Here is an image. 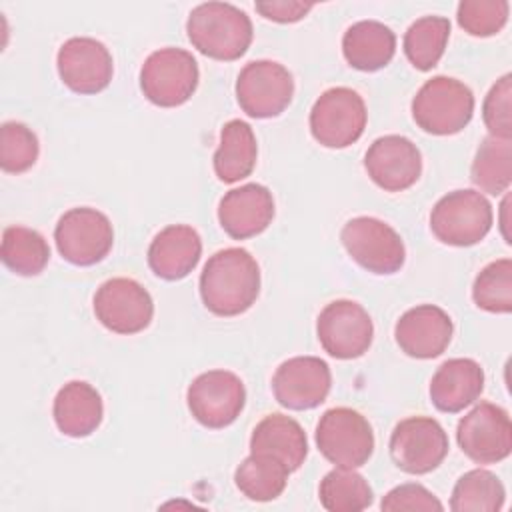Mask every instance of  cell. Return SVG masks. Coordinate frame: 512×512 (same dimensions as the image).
Returning a JSON list of instances; mask_svg holds the SVG:
<instances>
[{
    "mask_svg": "<svg viewBox=\"0 0 512 512\" xmlns=\"http://www.w3.org/2000/svg\"><path fill=\"white\" fill-rule=\"evenodd\" d=\"M260 294V268L244 248H224L208 258L200 274V298L216 316L246 312Z\"/></svg>",
    "mask_w": 512,
    "mask_h": 512,
    "instance_id": "1",
    "label": "cell"
},
{
    "mask_svg": "<svg viewBox=\"0 0 512 512\" xmlns=\"http://www.w3.org/2000/svg\"><path fill=\"white\" fill-rule=\"evenodd\" d=\"M186 34L200 54L212 60L232 62L246 54L254 30L250 16L238 6L228 2H204L190 12Z\"/></svg>",
    "mask_w": 512,
    "mask_h": 512,
    "instance_id": "2",
    "label": "cell"
},
{
    "mask_svg": "<svg viewBox=\"0 0 512 512\" xmlns=\"http://www.w3.org/2000/svg\"><path fill=\"white\" fill-rule=\"evenodd\" d=\"M474 114L472 90L450 76H434L412 98V118L428 134L450 136L468 126Z\"/></svg>",
    "mask_w": 512,
    "mask_h": 512,
    "instance_id": "3",
    "label": "cell"
},
{
    "mask_svg": "<svg viewBox=\"0 0 512 512\" xmlns=\"http://www.w3.org/2000/svg\"><path fill=\"white\" fill-rule=\"evenodd\" d=\"M492 206L476 190H454L442 196L430 212L432 234L448 246H474L492 228Z\"/></svg>",
    "mask_w": 512,
    "mask_h": 512,
    "instance_id": "4",
    "label": "cell"
},
{
    "mask_svg": "<svg viewBox=\"0 0 512 512\" xmlns=\"http://www.w3.org/2000/svg\"><path fill=\"white\" fill-rule=\"evenodd\" d=\"M200 80L196 58L182 48H160L140 68L142 94L160 108H176L192 98Z\"/></svg>",
    "mask_w": 512,
    "mask_h": 512,
    "instance_id": "5",
    "label": "cell"
},
{
    "mask_svg": "<svg viewBox=\"0 0 512 512\" xmlns=\"http://www.w3.org/2000/svg\"><path fill=\"white\" fill-rule=\"evenodd\" d=\"M316 446L338 468H360L374 452V432L360 412L338 406L320 416L316 424Z\"/></svg>",
    "mask_w": 512,
    "mask_h": 512,
    "instance_id": "6",
    "label": "cell"
},
{
    "mask_svg": "<svg viewBox=\"0 0 512 512\" xmlns=\"http://www.w3.org/2000/svg\"><path fill=\"white\" fill-rule=\"evenodd\" d=\"M340 240L348 256L372 274H394L404 266V242L384 220L372 216L352 218L342 226Z\"/></svg>",
    "mask_w": 512,
    "mask_h": 512,
    "instance_id": "7",
    "label": "cell"
},
{
    "mask_svg": "<svg viewBox=\"0 0 512 512\" xmlns=\"http://www.w3.org/2000/svg\"><path fill=\"white\" fill-rule=\"evenodd\" d=\"M368 112L362 96L346 86H336L318 96L310 110V132L326 148L354 144L366 128Z\"/></svg>",
    "mask_w": 512,
    "mask_h": 512,
    "instance_id": "8",
    "label": "cell"
},
{
    "mask_svg": "<svg viewBox=\"0 0 512 512\" xmlns=\"http://www.w3.org/2000/svg\"><path fill=\"white\" fill-rule=\"evenodd\" d=\"M54 242L60 256L74 266H92L108 256L114 244V230L106 214L96 208H70L54 228Z\"/></svg>",
    "mask_w": 512,
    "mask_h": 512,
    "instance_id": "9",
    "label": "cell"
},
{
    "mask_svg": "<svg viewBox=\"0 0 512 512\" xmlns=\"http://www.w3.org/2000/svg\"><path fill=\"white\" fill-rule=\"evenodd\" d=\"M188 410L204 428L230 426L246 404V388L230 370H208L192 380L186 392Z\"/></svg>",
    "mask_w": 512,
    "mask_h": 512,
    "instance_id": "10",
    "label": "cell"
},
{
    "mask_svg": "<svg viewBox=\"0 0 512 512\" xmlns=\"http://www.w3.org/2000/svg\"><path fill=\"white\" fill-rule=\"evenodd\" d=\"M448 436L438 420L410 416L400 420L390 436V456L406 474H428L436 470L448 454Z\"/></svg>",
    "mask_w": 512,
    "mask_h": 512,
    "instance_id": "11",
    "label": "cell"
},
{
    "mask_svg": "<svg viewBox=\"0 0 512 512\" xmlns=\"http://www.w3.org/2000/svg\"><path fill=\"white\" fill-rule=\"evenodd\" d=\"M294 96V80L286 66L274 60L248 62L236 80L240 108L252 118L280 116Z\"/></svg>",
    "mask_w": 512,
    "mask_h": 512,
    "instance_id": "12",
    "label": "cell"
},
{
    "mask_svg": "<svg viewBox=\"0 0 512 512\" xmlns=\"http://www.w3.org/2000/svg\"><path fill=\"white\" fill-rule=\"evenodd\" d=\"M460 450L476 464H496L512 452V422L502 406L480 402L456 426Z\"/></svg>",
    "mask_w": 512,
    "mask_h": 512,
    "instance_id": "13",
    "label": "cell"
},
{
    "mask_svg": "<svg viewBox=\"0 0 512 512\" xmlns=\"http://www.w3.org/2000/svg\"><path fill=\"white\" fill-rule=\"evenodd\" d=\"M318 342L332 358L352 360L368 352L374 338L370 314L354 300H334L316 320Z\"/></svg>",
    "mask_w": 512,
    "mask_h": 512,
    "instance_id": "14",
    "label": "cell"
},
{
    "mask_svg": "<svg viewBox=\"0 0 512 512\" xmlns=\"http://www.w3.org/2000/svg\"><path fill=\"white\" fill-rule=\"evenodd\" d=\"M98 322L116 334H138L152 322L154 302L148 290L132 278H110L94 294Z\"/></svg>",
    "mask_w": 512,
    "mask_h": 512,
    "instance_id": "15",
    "label": "cell"
},
{
    "mask_svg": "<svg viewBox=\"0 0 512 512\" xmlns=\"http://www.w3.org/2000/svg\"><path fill=\"white\" fill-rule=\"evenodd\" d=\"M332 386L330 366L316 356H294L282 362L272 376V392L288 410H312L320 406Z\"/></svg>",
    "mask_w": 512,
    "mask_h": 512,
    "instance_id": "16",
    "label": "cell"
},
{
    "mask_svg": "<svg viewBox=\"0 0 512 512\" xmlns=\"http://www.w3.org/2000/svg\"><path fill=\"white\" fill-rule=\"evenodd\" d=\"M60 80L78 94L102 92L114 74L112 54L108 48L88 36L68 38L56 56Z\"/></svg>",
    "mask_w": 512,
    "mask_h": 512,
    "instance_id": "17",
    "label": "cell"
},
{
    "mask_svg": "<svg viewBox=\"0 0 512 512\" xmlns=\"http://www.w3.org/2000/svg\"><path fill=\"white\" fill-rule=\"evenodd\" d=\"M370 180L386 192H402L416 184L422 174V154L418 146L400 134L376 138L364 156Z\"/></svg>",
    "mask_w": 512,
    "mask_h": 512,
    "instance_id": "18",
    "label": "cell"
},
{
    "mask_svg": "<svg viewBox=\"0 0 512 512\" xmlns=\"http://www.w3.org/2000/svg\"><path fill=\"white\" fill-rule=\"evenodd\" d=\"M452 332V318L434 304H420L406 310L394 326V338L400 350L418 360L440 356L448 348Z\"/></svg>",
    "mask_w": 512,
    "mask_h": 512,
    "instance_id": "19",
    "label": "cell"
},
{
    "mask_svg": "<svg viewBox=\"0 0 512 512\" xmlns=\"http://www.w3.org/2000/svg\"><path fill=\"white\" fill-rule=\"evenodd\" d=\"M274 218L272 192L256 182L232 188L218 204V220L234 240H246L264 232Z\"/></svg>",
    "mask_w": 512,
    "mask_h": 512,
    "instance_id": "20",
    "label": "cell"
},
{
    "mask_svg": "<svg viewBox=\"0 0 512 512\" xmlns=\"http://www.w3.org/2000/svg\"><path fill=\"white\" fill-rule=\"evenodd\" d=\"M202 256L200 234L186 224H170L162 228L148 246L150 270L168 282L186 278Z\"/></svg>",
    "mask_w": 512,
    "mask_h": 512,
    "instance_id": "21",
    "label": "cell"
},
{
    "mask_svg": "<svg viewBox=\"0 0 512 512\" xmlns=\"http://www.w3.org/2000/svg\"><path fill=\"white\" fill-rule=\"evenodd\" d=\"M484 390V370L472 358H450L438 366L430 380V400L446 414L470 406Z\"/></svg>",
    "mask_w": 512,
    "mask_h": 512,
    "instance_id": "22",
    "label": "cell"
},
{
    "mask_svg": "<svg viewBox=\"0 0 512 512\" xmlns=\"http://www.w3.org/2000/svg\"><path fill=\"white\" fill-rule=\"evenodd\" d=\"M52 414L58 430L64 436L86 438L96 432L102 422V396L92 384L84 380H72L58 390Z\"/></svg>",
    "mask_w": 512,
    "mask_h": 512,
    "instance_id": "23",
    "label": "cell"
},
{
    "mask_svg": "<svg viewBox=\"0 0 512 512\" xmlns=\"http://www.w3.org/2000/svg\"><path fill=\"white\" fill-rule=\"evenodd\" d=\"M250 452L272 456L290 472H296L308 456L306 432L290 416L268 414L252 430Z\"/></svg>",
    "mask_w": 512,
    "mask_h": 512,
    "instance_id": "24",
    "label": "cell"
},
{
    "mask_svg": "<svg viewBox=\"0 0 512 512\" xmlns=\"http://www.w3.org/2000/svg\"><path fill=\"white\" fill-rule=\"evenodd\" d=\"M396 52L392 28L378 20H360L342 36V54L346 62L362 72H376L390 64Z\"/></svg>",
    "mask_w": 512,
    "mask_h": 512,
    "instance_id": "25",
    "label": "cell"
},
{
    "mask_svg": "<svg viewBox=\"0 0 512 512\" xmlns=\"http://www.w3.org/2000/svg\"><path fill=\"white\" fill-rule=\"evenodd\" d=\"M256 156L258 146L252 126L244 120L226 122L220 130V144L212 158L216 176L226 184L238 182L252 174Z\"/></svg>",
    "mask_w": 512,
    "mask_h": 512,
    "instance_id": "26",
    "label": "cell"
},
{
    "mask_svg": "<svg viewBox=\"0 0 512 512\" xmlns=\"http://www.w3.org/2000/svg\"><path fill=\"white\" fill-rule=\"evenodd\" d=\"M288 474L290 470L280 460L250 452V456L238 464L234 482L246 498L254 502H270L284 492Z\"/></svg>",
    "mask_w": 512,
    "mask_h": 512,
    "instance_id": "27",
    "label": "cell"
},
{
    "mask_svg": "<svg viewBox=\"0 0 512 512\" xmlns=\"http://www.w3.org/2000/svg\"><path fill=\"white\" fill-rule=\"evenodd\" d=\"M2 262L18 276H38L48 260L50 248L38 230L26 226H8L2 232Z\"/></svg>",
    "mask_w": 512,
    "mask_h": 512,
    "instance_id": "28",
    "label": "cell"
},
{
    "mask_svg": "<svg viewBox=\"0 0 512 512\" xmlns=\"http://www.w3.org/2000/svg\"><path fill=\"white\" fill-rule=\"evenodd\" d=\"M472 182L486 194L498 196L512 182V144L506 138L486 136L470 168Z\"/></svg>",
    "mask_w": 512,
    "mask_h": 512,
    "instance_id": "29",
    "label": "cell"
},
{
    "mask_svg": "<svg viewBox=\"0 0 512 512\" xmlns=\"http://www.w3.org/2000/svg\"><path fill=\"white\" fill-rule=\"evenodd\" d=\"M450 20L444 16H422L404 34V54L416 70H432L448 44Z\"/></svg>",
    "mask_w": 512,
    "mask_h": 512,
    "instance_id": "30",
    "label": "cell"
},
{
    "mask_svg": "<svg viewBox=\"0 0 512 512\" xmlns=\"http://www.w3.org/2000/svg\"><path fill=\"white\" fill-rule=\"evenodd\" d=\"M504 500L506 490L500 478L488 470L474 468L456 480L450 508L454 512H498Z\"/></svg>",
    "mask_w": 512,
    "mask_h": 512,
    "instance_id": "31",
    "label": "cell"
},
{
    "mask_svg": "<svg viewBox=\"0 0 512 512\" xmlns=\"http://www.w3.org/2000/svg\"><path fill=\"white\" fill-rule=\"evenodd\" d=\"M318 496L320 504L330 512H360L374 500L370 484L354 468L330 470L320 480Z\"/></svg>",
    "mask_w": 512,
    "mask_h": 512,
    "instance_id": "32",
    "label": "cell"
},
{
    "mask_svg": "<svg viewBox=\"0 0 512 512\" xmlns=\"http://www.w3.org/2000/svg\"><path fill=\"white\" fill-rule=\"evenodd\" d=\"M474 304L492 314L512 312V260L500 258L484 266L472 286Z\"/></svg>",
    "mask_w": 512,
    "mask_h": 512,
    "instance_id": "33",
    "label": "cell"
},
{
    "mask_svg": "<svg viewBox=\"0 0 512 512\" xmlns=\"http://www.w3.org/2000/svg\"><path fill=\"white\" fill-rule=\"evenodd\" d=\"M40 154L36 134L22 122H4L0 128V168L8 174L30 170Z\"/></svg>",
    "mask_w": 512,
    "mask_h": 512,
    "instance_id": "34",
    "label": "cell"
},
{
    "mask_svg": "<svg viewBox=\"0 0 512 512\" xmlns=\"http://www.w3.org/2000/svg\"><path fill=\"white\" fill-rule=\"evenodd\" d=\"M510 4L506 0H462L458 4V24L470 36L486 38L498 34L508 22Z\"/></svg>",
    "mask_w": 512,
    "mask_h": 512,
    "instance_id": "35",
    "label": "cell"
},
{
    "mask_svg": "<svg viewBox=\"0 0 512 512\" xmlns=\"http://www.w3.org/2000/svg\"><path fill=\"white\" fill-rule=\"evenodd\" d=\"M510 96H512V76L504 74L484 98L482 118L490 136L496 138H512V112H510Z\"/></svg>",
    "mask_w": 512,
    "mask_h": 512,
    "instance_id": "36",
    "label": "cell"
},
{
    "mask_svg": "<svg viewBox=\"0 0 512 512\" xmlns=\"http://www.w3.org/2000/svg\"><path fill=\"white\" fill-rule=\"evenodd\" d=\"M382 510L388 512H402V510H422V512H442L444 506L442 502L422 484L408 482L392 488L380 502Z\"/></svg>",
    "mask_w": 512,
    "mask_h": 512,
    "instance_id": "37",
    "label": "cell"
},
{
    "mask_svg": "<svg viewBox=\"0 0 512 512\" xmlns=\"http://www.w3.org/2000/svg\"><path fill=\"white\" fill-rule=\"evenodd\" d=\"M254 8L266 20L288 24V22L302 20L314 8V4H310V2H292V0H266V2H256Z\"/></svg>",
    "mask_w": 512,
    "mask_h": 512,
    "instance_id": "38",
    "label": "cell"
}]
</instances>
